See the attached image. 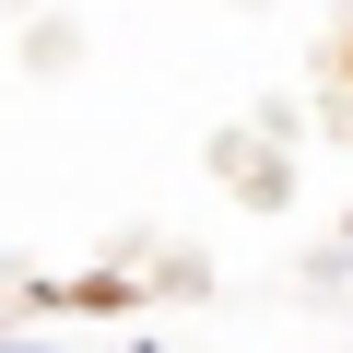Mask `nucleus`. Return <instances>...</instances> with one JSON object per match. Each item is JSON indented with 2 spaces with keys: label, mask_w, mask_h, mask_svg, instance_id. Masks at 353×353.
Masks as SVG:
<instances>
[{
  "label": "nucleus",
  "mask_w": 353,
  "mask_h": 353,
  "mask_svg": "<svg viewBox=\"0 0 353 353\" xmlns=\"http://www.w3.org/2000/svg\"><path fill=\"white\" fill-rule=\"evenodd\" d=\"M0 353H36V341H0Z\"/></svg>",
  "instance_id": "f257e3e1"
}]
</instances>
